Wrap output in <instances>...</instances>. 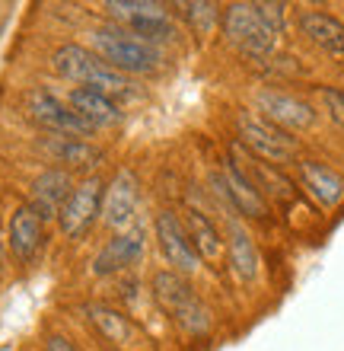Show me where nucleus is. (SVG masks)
Returning a JSON list of instances; mask_svg holds the SVG:
<instances>
[{
    "instance_id": "f257e3e1",
    "label": "nucleus",
    "mask_w": 344,
    "mask_h": 351,
    "mask_svg": "<svg viewBox=\"0 0 344 351\" xmlns=\"http://www.w3.org/2000/svg\"><path fill=\"white\" fill-rule=\"evenodd\" d=\"M150 294L157 300V306L172 319L191 339H204L214 326V313L211 306L198 297V291L188 285L185 275H178L172 268H159L150 278Z\"/></svg>"
},
{
    "instance_id": "f03ea898",
    "label": "nucleus",
    "mask_w": 344,
    "mask_h": 351,
    "mask_svg": "<svg viewBox=\"0 0 344 351\" xmlns=\"http://www.w3.org/2000/svg\"><path fill=\"white\" fill-rule=\"evenodd\" d=\"M51 67L57 71V77H64L67 84L90 86V90L105 93V96H112V99L131 93L128 77L118 74L115 67H109L93 48L80 45V42H64V45H57L55 55H51Z\"/></svg>"
},
{
    "instance_id": "7ed1b4c3",
    "label": "nucleus",
    "mask_w": 344,
    "mask_h": 351,
    "mask_svg": "<svg viewBox=\"0 0 344 351\" xmlns=\"http://www.w3.org/2000/svg\"><path fill=\"white\" fill-rule=\"evenodd\" d=\"M93 51L124 77H147L163 67V48L137 38L124 26H103L93 32Z\"/></svg>"
},
{
    "instance_id": "20e7f679",
    "label": "nucleus",
    "mask_w": 344,
    "mask_h": 351,
    "mask_svg": "<svg viewBox=\"0 0 344 351\" xmlns=\"http://www.w3.org/2000/svg\"><path fill=\"white\" fill-rule=\"evenodd\" d=\"M236 141L249 150L252 157L265 160L271 167L284 169L287 163H300V138L278 128L274 121H268L255 109L236 112Z\"/></svg>"
},
{
    "instance_id": "39448f33",
    "label": "nucleus",
    "mask_w": 344,
    "mask_h": 351,
    "mask_svg": "<svg viewBox=\"0 0 344 351\" xmlns=\"http://www.w3.org/2000/svg\"><path fill=\"white\" fill-rule=\"evenodd\" d=\"M226 45L252 61H268L278 45V32L261 19L259 3H230L220 19Z\"/></svg>"
},
{
    "instance_id": "423d86ee",
    "label": "nucleus",
    "mask_w": 344,
    "mask_h": 351,
    "mask_svg": "<svg viewBox=\"0 0 344 351\" xmlns=\"http://www.w3.org/2000/svg\"><path fill=\"white\" fill-rule=\"evenodd\" d=\"M252 102H255V112L265 115L268 121H274L278 128L284 131H313L319 121L316 106L303 96L290 90H278V86H259L252 93Z\"/></svg>"
},
{
    "instance_id": "0eeeda50",
    "label": "nucleus",
    "mask_w": 344,
    "mask_h": 351,
    "mask_svg": "<svg viewBox=\"0 0 344 351\" xmlns=\"http://www.w3.org/2000/svg\"><path fill=\"white\" fill-rule=\"evenodd\" d=\"M103 198H105V182L103 176H86L83 182L74 185V192L67 198V204L57 214L61 233L64 237H83L90 227L96 223V217L103 214Z\"/></svg>"
},
{
    "instance_id": "6e6552de",
    "label": "nucleus",
    "mask_w": 344,
    "mask_h": 351,
    "mask_svg": "<svg viewBox=\"0 0 344 351\" xmlns=\"http://www.w3.org/2000/svg\"><path fill=\"white\" fill-rule=\"evenodd\" d=\"M26 106H29V112H32V119H36L42 128L51 131V134H67V138H83V141H90L96 134V128L90 121H83L70 106H64V102L55 99V96L45 90L29 93Z\"/></svg>"
},
{
    "instance_id": "1a4fd4ad",
    "label": "nucleus",
    "mask_w": 344,
    "mask_h": 351,
    "mask_svg": "<svg viewBox=\"0 0 344 351\" xmlns=\"http://www.w3.org/2000/svg\"><path fill=\"white\" fill-rule=\"evenodd\" d=\"M153 230H157V243H159V250H163V256H166L169 268L185 278L195 275L198 268H201V259H198L195 246L188 240V230H185V223H182V217L172 211H159L157 221H153Z\"/></svg>"
},
{
    "instance_id": "9d476101",
    "label": "nucleus",
    "mask_w": 344,
    "mask_h": 351,
    "mask_svg": "<svg viewBox=\"0 0 344 351\" xmlns=\"http://www.w3.org/2000/svg\"><path fill=\"white\" fill-rule=\"evenodd\" d=\"M230 157L236 160V163L242 167V173L255 182V189L265 195V202H268V204L271 202H293L297 185H293V179H290V176L284 173L280 167H271V163H265V160L252 157L239 141H233V144H230Z\"/></svg>"
},
{
    "instance_id": "9b49d317",
    "label": "nucleus",
    "mask_w": 344,
    "mask_h": 351,
    "mask_svg": "<svg viewBox=\"0 0 344 351\" xmlns=\"http://www.w3.org/2000/svg\"><path fill=\"white\" fill-rule=\"evenodd\" d=\"M90 313V323L96 326V332L103 335L105 342H112L118 351H137L150 342L147 332L140 329V323H134L124 310L109 304H90L86 306Z\"/></svg>"
},
{
    "instance_id": "f8f14e48",
    "label": "nucleus",
    "mask_w": 344,
    "mask_h": 351,
    "mask_svg": "<svg viewBox=\"0 0 344 351\" xmlns=\"http://www.w3.org/2000/svg\"><path fill=\"white\" fill-rule=\"evenodd\" d=\"M220 179H224L226 202H230V208L236 214H242V217H259V221H265L271 214V204L265 202V195L255 189V182L242 173V167L233 157H226L224 163H220Z\"/></svg>"
},
{
    "instance_id": "ddd939ff",
    "label": "nucleus",
    "mask_w": 344,
    "mask_h": 351,
    "mask_svg": "<svg viewBox=\"0 0 344 351\" xmlns=\"http://www.w3.org/2000/svg\"><path fill=\"white\" fill-rule=\"evenodd\" d=\"M297 29L322 55L344 61V19L326 10H297Z\"/></svg>"
},
{
    "instance_id": "4468645a",
    "label": "nucleus",
    "mask_w": 344,
    "mask_h": 351,
    "mask_svg": "<svg viewBox=\"0 0 344 351\" xmlns=\"http://www.w3.org/2000/svg\"><path fill=\"white\" fill-rule=\"evenodd\" d=\"M70 192H74L70 169H64V167L45 169V173L36 179V185H32V202H29V208L36 211L38 221L48 223V221H55L57 214H61V208L67 204Z\"/></svg>"
},
{
    "instance_id": "2eb2a0df",
    "label": "nucleus",
    "mask_w": 344,
    "mask_h": 351,
    "mask_svg": "<svg viewBox=\"0 0 344 351\" xmlns=\"http://www.w3.org/2000/svg\"><path fill=\"white\" fill-rule=\"evenodd\" d=\"M226 259H230L233 275L242 285H252L259 278V246H255L249 227L239 221V214H226Z\"/></svg>"
},
{
    "instance_id": "dca6fc26",
    "label": "nucleus",
    "mask_w": 344,
    "mask_h": 351,
    "mask_svg": "<svg viewBox=\"0 0 344 351\" xmlns=\"http://www.w3.org/2000/svg\"><path fill=\"white\" fill-rule=\"evenodd\" d=\"M137 176L131 169H118L115 179L105 185V198H103V223L112 230H124L134 217L137 208Z\"/></svg>"
},
{
    "instance_id": "f3484780",
    "label": "nucleus",
    "mask_w": 344,
    "mask_h": 351,
    "mask_svg": "<svg viewBox=\"0 0 344 351\" xmlns=\"http://www.w3.org/2000/svg\"><path fill=\"white\" fill-rule=\"evenodd\" d=\"M297 173L306 195L316 198L326 211H335L338 204L344 202V176L335 173L332 167H326L322 160H300Z\"/></svg>"
},
{
    "instance_id": "a211bd4d",
    "label": "nucleus",
    "mask_w": 344,
    "mask_h": 351,
    "mask_svg": "<svg viewBox=\"0 0 344 351\" xmlns=\"http://www.w3.org/2000/svg\"><path fill=\"white\" fill-rule=\"evenodd\" d=\"M182 223H185L188 240L195 246L198 259H204L207 265H220L226 256V237L217 230V223L204 211H198V208H188Z\"/></svg>"
},
{
    "instance_id": "6ab92c4d",
    "label": "nucleus",
    "mask_w": 344,
    "mask_h": 351,
    "mask_svg": "<svg viewBox=\"0 0 344 351\" xmlns=\"http://www.w3.org/2000/svg\"><path fill=\"white\" fill-rule=\"evenodd\" d=\"M67 106L80 115L83 121H90L96 131L99 128H112L121 121V109L118 102L112 96H105V93H96L90 86H74L70 96H67Z\"/></svg>"
},
{
    "instance_id": "aec40b11",
    "label": "nucleus",
    "mask_w": 344,
    "mask_h": 351,
    "mask_svg": "<svg viewBox=\"0 0 344 351\" xmlns=\"http://www.w3.org/2000/svg\"><path fill=\"white\" fill-rule=\"evenodd\" d=\"M140 259H144L140 233H115L103 246V252L93 259V271L96 275H112V271H124V268L137 265Z\"/></svg>"
},
{
    "instance_id": "412c9836",
    "label": "nucleus",
    "mask_w": 344,
    "mask_h": 351,
    "mask_svg": "<svg viewBox=\"0 0 344 351\" xmlns=\"http://www.w3.org/2000/svg\"><path fill=\"white\" fill-rule=\"evenodd\" d=\"M42 240H45V233H42V221L36 217V211L29 204L16 208L10 217V250H13V256L23 262L36 259V252L42 250Z\"/></svg>"
},
{
    "instance_id": "4be33fe9",
    "label": "nucleus",
    "mask_w": 344,
    "mask_h": 351,
    "mask_svg": "<svg viewBox=\"0 0 344 351\" xmlns=\"http://www.w3.org/2000/svg\"><path fill=\"white\" fill-rule=\"evenodd\" d=\"M45 147L48 154L57 160V163H64V167H93L99 154L90 141L83 138H67V134H48L45 138Z\"/></svg>"
},
{
    "instance_id": "5701e85b",
    "label": "nucleus",
    "mask_w": 344,
    "mask_h": 351,
    "mask_svg": "<svg viewBox=\"0 0 344 351\" xmlns=\"http://www.w3.org/2000/svg\"><path fill=\"white\" fill-rule=\"evenodd\" d=\"M103 7H105V13L115 19V26H128L134 19L163 16V13H166L163 3H153V0H109Z\"/></svg>"
},
{
    "instance_id": "b1692460",
    "label": "nucleus",
    "mask_w": 344,
    "mask_h": 351,
    "mask_svg": "<svg viewBox=\"0 0 344 351\" xmlns=\"http://www.w3.org/2000/svg\"><path fill=\"white\" fill-rule=\"evenodd\" d=\"M182 10H185L188 23H191V29H195L198 36H214V29L224 19V10L217 7V3H207V0H201V3H182Z\"/></svg>"
},
{
    "instance_id": "393cba45",
    "label": "nucleus",
    "mask_w": 344,
    "mask_h": 351,
    "mask_svg": "<svg viewBox=\"0 0 344 351\" xmlns=\"http://www.w3.org/2000/svg\"><path fill=\"white\" fill-rule=\"evenodd\" d=\"M316 93H319L322 109L328 112V119L344 128V90H341V86H319Z\"/></svg>"
},
{
    "instance_id": "a878e982",
    "label": "nucleus",
    "mask_w": 344,
    "mask_h": 351,
    "mask_svg": "<svg viewBox=\"0 0 344 351\" xmlns=\"http://www.w3.org/2000/svg\"><path fill=\"white\" fill-rule=\"evenodd\" d=\"M259 13L278 36L284 32V16H287V7H284V3H259Z\"/></svg>"
},
{
    "instance_id": "bb28decb",
    "label": "nucleus",
    "mask_w": 344,
    "mask_h": 351,
    "mask_svg": "<svg viewBox=\"0 0 344 351\" xmlns=\"http://www.w3.org/2000/svg\"><path fill=\"white\" fill-rule=\"evenodd\" d=\"M45 351H80V348H77L67 335H51V339L45 342Z\"/></svg>"
}]
</instances>
